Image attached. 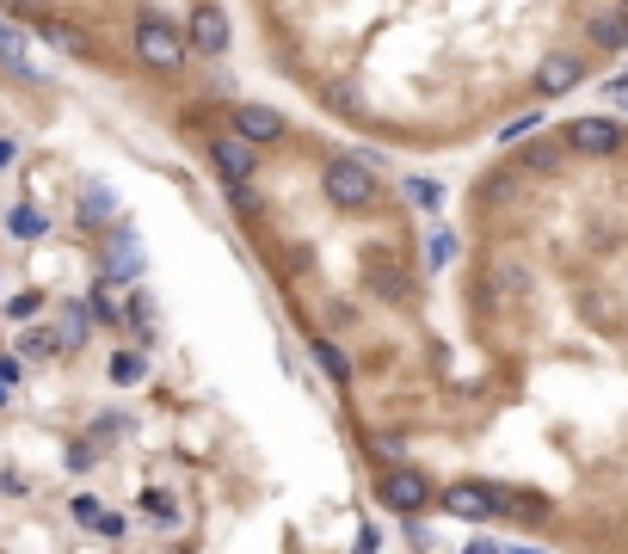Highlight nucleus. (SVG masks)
<instances>
[{"mask_svg": "<svg viewBox=\"0 0 628 554\" xmlns=\"http://www.w3.org/2000/svg\"><path fill=\"white\" fill-rule=\"evenodd\" d=\"M321 198L333 204L339 216H370L376 204H382V172H376V160L333 155L321 167Z\"/></svg>", "mask_w": 628, "mask_h": 554, "instance_id": "1", "label": "nucleus"}, {"mask_svg": "<svg viewBox=\"0 0 628 554\" xmlns=\"http://www.w3.org/2000/svg\"><path fill=\"white\" fill-rule=\"evenodd\" d=\"M130 43H136V56H142V68H154V75H179L186 56H191L186 26H173L167 13H136Z\"/></svg>", "mask_w": 628, "mask_h": 554, "instance_id": "2", "label": "nucleus"}, {"mask_svg": "<svg viewBox=\"0 0 628 554\" xmlns=\"http://www.w3.org/2000/svg\"><path fill=\"white\" fill-rule=\"evenodd\" d=\"M376 505L395 517H419L426 505H438V487H431L426 468H413V462H382V475H376Z\"/></svg>", "mask_w": 628, "mask_h": 554, "instance_id": "3", "label": "nucleus"}, {"mask_svg": "<svg viewBox=\"0 0 628 554\" xmlns=\"http://www.w3.org/2000/svg\"><path fill=\"white\" fill-rule=\"evenodd\" d=\"M438 505L450 517H462V524H494V517H506V481L462 475V481H450V487L438 493Z\"/></svg>", "mask_w": 628, "mask_h": 554, "instance_id": "4", "label": "nucleus"}, {"mask_svg": "<svg viewBox=\"0 0 628 554\" xmlns=\"http://www.w3.org/2000/svg\"><path fill=\"white\" fill-rule=\"evenodd\" d=\"M203 155H210L216 179L228 185V179H259V155H266V148L247 142V136L228 123V130H210V136H203Z\"/></svg>", "mask_w": 628, "mask_h": 554, "instance_id": "5", "label": "nucleus"}, {"mask_svg": "<svg viewBox=\"0 0 628 554\" xmlns=\"http://www.w3.org/2000/svg\"><path fill=\"white\" fill-rule=\"evenodd\" d=\"M561 136H567V148L586 155V160H610L628 148V130L616 118H574V123H561Z\"/></svg>", "mask_w": 628, "mask_h": 554, "instance_id": "6", "label": "nucleus"}, {"mask_svg": "<svg viewBox=\"0 0 628 554\" xmlns=\"http://www.w3.org/2000/svg\"><path fill=\"white\" fill-rule=\"evenodd\" d=\"M228 123H235L247 142H259V148H283L290 142V118H283L278 106H259V99H241V106L228 111Z\"/></svg>", "mask_w": 628, "mask_h": 554, "instance_id": "7", "label": "nucleus"}, {"mask_svg": "<svg viewBox=\"0 0 628 554\" xmlns=\"http://www.w3.org/2000/svg\"><path fill=\"white\" fill-rule=\"evenodd\" d=\"M186 38H191V56H228L235 26H228V13L216 7V0H198V7L186 13Z\"/></svg>", "mask_w": 628, "mask_h": 554, "instance_id": "8", "label": "nucleus"}, {"mask_svg": "<svg viewBox=\"0 0 628 554\" xmlns=\"http://www.w3.org/2000/svg\"><path fill=\"white\" fill-rule=\"evenodd\" d=\"M579 80H586V56H574V50H548L542 62H536V99H567Z\"/></svg>", "mask_w": 628, "mask_h": 554, "instance_id": "9", "label": "nucleus"}, {"mask_svg": "<svg viewBox=\"0 0 628 554\" xmlns=\"http://www.w3.org/2000/svg\"><path fill=\"white\" fill-rule=\"evenodd\" d=\"M142 277V240H136V228L111 222L106 228V284H136Z\"/></svg>", "mask_w": 628, "mask_h": 554, "instance_id": "10", "label": "nucleus"}, {"mask_svg": "<svg viewBox=\"0 0 628 554\" xmlns=\"http://www.w3.org/2000/svg\"><path fill=\"white\" fill-rule=\"evenodd\" d=\"M567 155H574L567 136H542V130H536L530 142H518V160H511V167L530 172V179H555V172L567 167Z\"/></svg>", "mask_w": 628, "mask_h": 554, "instance_id": "11", "label": "nucleus"}, {"mask_svg": "<svg viewBox=\"0 0 628 554\" xmlns=\"http://www.w3.org/2000/svg\"><path fill=\"white\" fill-rule=\"evenodd\" d=\"M586 43H591V50H604V56L628 50V13H622V7H610V13H591V19H586Z\"/></svg>", "mask_w": 628, "mask_h": 554, "instance_id": "12", "label": "nucleus"}, {"mask_svg": "<svg viewBox=\"0 0 628 554\" xmlns=\"http://www.w3.org/2000/svg\"><path fill=\"white\" fill-rule=\"evenodd\" d=\"M321 106L339 111V118H370V99H363L358 80H327V87H321Z\"/></svg>", "mask_w": 628, "mask_h": 554, "instance_id": "13", "label": "nucleus"}, {"mask_svg": "<svg viewBox=\"0 0 628 554\" xmlns=\"http://www.w3.org/2000/svg\"><path fill=\"white\" fill-rule=\"evenodd\" d=\"M93 303H68L62 320H56V333H62V352H81L87 339H93Z\"/></svg>", "mask_w": 628, "mask_h": 554, "instance_id": "14", "label": "nucleus"}, {"mask_svg": "<svg viewBox=\"0 0 628 554\" xmlns=\"http://www.w3.org/2000/svg\"><path fill=\"white\" fill-rule=\"evenodd\" d=\"M308 357H315V364H321V376H327V383H339V388L351 383V357L339 352V345L327 339V333H315V339H308Z\"/></svg>", "mask_w": 628, "mask_h": 554, "instance_id": "15", "label": "nucleus"}, {"mask_svg": "<svg viewBox=\"0 0 628 554\" xmlns=\"http://www.w3.org/2000/svg\"><path fill=\"white\" fill-rule=\"evenodd\" d=\"M506 517H511V524H542L548 499L536 487H506Z\"/></svg>", "mask_w": 628, "mask_h": 554, "instance_id": "16", "label": "nucleus"}, {"mask_svg": "<svg viewBox=\"0 0 628 554\" xmlns=\"http://www.w3.org/2000/svg\"><path fill=\"white\" fill-rule=\"evenodd\" d=\"M511 198H518V167L481 172V185H475V204H511Z\"/></svg>", "mask_w": 628, "mask_h": 554, "instance_id": "17", "label": "nucleus"}, {"mask_svg": "<svg viewBox=\"0 0 628 554\" xmlns=\"http://www.w3.org/2000/svg\"><path fill=\"white\" fill-rule=\"evenodd\" d=\"M370 290L382 296V303H395V308H401V303H413V284H407V271H401V265H376V271H370Z\"/></svg>", "mask_w": 628, "mask_h": 554, "instance_id": "18", "label": "nucleus"}, {"mask_svg": "<svg viewBox=\"0 0 628 554\" xmlns=\"http://www.w3.org/2000/svg\"><path fill=\"white\" fill-rule=\"evenodd\" d=\"M81 222L87 228H99V222H118V198H111L106 185H81Z\"/></svg>", "mask_w": 628, "mask_h": 554, "instance_id": "19", "label": "nucleus"}, {"mask_svg": "<svg viewBox=\"0 0 628 554\" xmlns=\"http://www.w3.org/2000/svg\"><path fill=\"white\" fill-rule=\"evenodd\" d=\"M7 235L13 240H43L50 235V216H43L38 204H13V210H7Z\"/></svg>", "mask_w": 628, "mask_h": 554, "instance_id": "20", "label": "nucleus"}, {"mask_svg": "<svg viewBox=\"0 0 628 554\" xmlns=\"http://www.w3.org/2000/svg\"><path fill=\"white\" fill-rule=\"evenodd\" d=\"M0 56H7V68H13V75H19V80H31V87H38V80H43V75H38V68H31V62H26V38H19V31H13V26H7V19H0Z\"/></svg>", "mask_w": 628, "mask_h": 554, "instance_id": "21", "label": "nucleus"}, {"mask_svg": "<svg viewBox=\"0 0 628 554\" xmlns=\"http://www.w3.org/2000/svg\"><path fill=\"white\" fill-rule=\"evenodd\" d=\"M106 376L118 388H136L148 376V352H111V364H106Z\"/></svg>", "mask_w": 628, "mask_h": 554, "instance_id": "22", "label": "nucleus"}, {"mask_svg": "<svg viewBox=\"0 0 628 554\" xmlns=\"http://www.w3.org/2000/svg\"><path fill=\"white\" fill-rule=\"evenodd\" d=\"M228 210H241V216H266V198H259V185L253 179H228Z\"/></svg>", "mask_w": 628, "mask_h": 554, "instance_id": "23", "label": "nucleus"}, {"mask_svg": "<svg viewBox=\"0 0 628 554\" xmlns=\"http://www.w3.org/2000/svg\"><path fill=\"white\" fill-rule=\"evenodd\" d=\"M62 352V333L56 327H31L26 339H19V357H31V364H38V357H56Z\"/></svg>", "mask_w": 628, "mask_h": 554, "instance_id": "24", "label": "nucleus"}, {"mask_svg": "<svg viewBox=\"0 0 628 554\" xmlns=\"http://www.w3.org/2000/svg\"><path fill=\"white\" fill-rule=\"evenodd\" d=\"M536 130H548V123H542V106H536V111H524V118H511L506 130H499V148H518V142H530Z\"/></svg>", "mask_w": 628, "mask_h": 554, "instance_id": "25", "label": "nucleus"}, {"mask_svg": "<svg viewBox=\"0 0 628 554\" xmlns=\"http://www.w3.org/2000/svg\"><path fill=\"white\" fill-rule=\"evenodd\" d=\"M123 327H130L136 339H154V303H148V296H130V308H123Z\"/></svg>", "mask_w": 628, "mask_h": 554, "instance_id": "26", "label": "nucleus"}, {"mask_svg": "<svg viewBox=\"0 0 628 554\" xmlns=\"http://www.w3.org/2000/svg\"><path fill=\"white\" fill-rule=\"evenodd\" d=\"M38 31H43V38L56 43V50H68V56H87V50H93V43H87V38H81V31H74V26H62V19H50V26H38Z\"/></svg>", "mask_w": 628, "mask_h": 554, "instance_id": "27", "label": "nucleus"}, {"mask_svg": "<svg viewBox=\"0 0 628 554\" xmlns=\"http://www.w3.org/2000/svg\"><path fill=\"white\" fill-rule=\"evenodd\" d=\"M407 198H413L419 210H443V185L426 179V172H413V179H407Z\"/></svg>", "mask_w": 628, "mask_h": 554, "instance_id": "28", "label": "nucleus"}, {"mask_svg": "<svg viewBox=\"0 0 628 554\" xmlns=\"http://www.w3.org/2000/svg\"><path fill=\"white\" fill-rule=\"evenodd\" d=\"M450 259H456V235H450V228H431V240H426V265H431V271H443Z\"/></svg>", "mask_w": 628, "mask_h": 554, "instance_id": "29", "label": "nucleus"}, {"mask_svg": "<svg viewBox=\"0 0 628 554\" xmlns=\"http://www.w3.org/2000/svg\"><path fill=\"white\" fill-rule=\"evenodd\" d=\"M142 512H148V517H161V524H179L173 493H161V487H148V493H142Z\"/></svg>", "mask_w": 628, "mask_h": 554, "instance_id": "30", "label": "nucleus"}, {"mask_svg": "<svg viewBox=\"0 0 628 554\" xmlns=\"http://www.w3.org/2000/svg\"><path fill=\"white\" fill-rule=\"evenodd\" d=\"M87 303H93V315H99V327H123V308L111 303V290L106 284H93V296H87Z\"/></svg>", "mask_w": 628, "mask_h": 554, "instance_id": "31", "label": "nucleus"}, {"mask_svg": "<svg viewBox=\"0 0 628 554\" xmlns=\"http://www.w3.org/2000/svg\"><path fill=\"white\" fill-rule=\"evenodd\" d=\"M123 432H130V419H123V413H99V419H93V444H118Z\"/></svg>", "mask_w": 628, "mask_h": 554, "instance_id": "32", "label": "nucleus"}, {"mask_svg": "<svg viewBox=\"0 0 628 554\" xmlns=\"http://www.w3.org/2000/svg\"><path fill=\"white\" fill-rule=\"evenodd\" d=\"M370 449H376L382 462H401V456H407V437H401V432H370Z\"/></svg>", "mask_w": 628, "mask_h": 554, "instance_id": "33", "label": "nucleus"}, {"mask_svg": "<svg viewBox=\"0 0 628 554\" xmlns=\"http://www.w3.org/2000/svg\"><path fill=\"white\" fill-rule=\"evenodd\" d=\"M87 530H93V536H106V542H123V530H130V524H123V512H99Z\"/></svg>", "mask_w": 628, "mask_h": 554, "instance_id": "34", "label": "nucleus"}, {"mask_svg": "<svg viewBox=\"0 0 628 554\" xmlns=\"http://www.w3.org/2000/svg\"><path fill=\"white\" fill-rule=\"evenodd\" d=\"M38 308H43V296H38V290H26V296H13V303H7V315H13V320H31Z\"/></svg>", "mask_w": 628, "mask_h": 554, "instance_id": "35", "label": "nucleus"}, {"mask_svg": "<svg viewBox=\"0 0 628 554\" xmlns=\"http://www.w3.org/2000/svg\"><path fill=\"white\" fill-rule=\"evenodd\" d=\"M99 462V444L87 437V444H68V468H93Z\"/></svg>", "mask_w": 628, "mask_h": 554, "instance_id": "36", "label": "nucleus"}, {"mask_svg": "<svg viewBox=\"0 0 628 554\" xmlns=\"http://www.w3.org/2000/svg\"><path fill=\"white\" fill-rule=\"evenodd\" d=\"M99 512H106V505H99V499H93V493H81V499H74V517H81V524H93V517H99Z\"/></svg>", "mask_w": 628, "mask_h": 554, "instance_id": "37", "label": "nucleus"}, {"mask_svg": "<svg viewBox=\"0 0 628 554\" xmlns=\"http://www.w3.org/2000/svg\"><path fill=\"white\" fill-rule=\"evenodd\" d=\"M604 92H610V99H628V68H616V75L604 80Z\"/></svg>", "mask_w": 628, "mask_h": 554, "instance_id": "38", "label": "nucleus"}, {"mask_svg": "<svg viewBox=\"0 0 628 554\" xmlns=\"http://www.w3.org/2000/svg\"><path fill=\"white\" fill-rule=\"evenodd\" d=\"M0 383H7V388L19 383V364H13V357H0Z\"/></svg>", "mask_w": 628, "mask_h": 554, "instance_id": "39", "label": "nucleus"}, {"mask_svg": "<svg viewBox=\"0 0 628 554\" xmlns=\"http://www.w3.org/2000/svg\"><path fill=\"white\" fill-rule=\"evenodd\" d=\"M13 155H19V148L7 142V136H0V167H7V160H13Z\"/></svg>", "mask_w": 628, "mask_h": 554, "instance_id": "40", "label": "nucleus"}, {"mask_svg": "<svg viewBox=\"0 0 628 554\" xmlns=\"http://www.w3.org/2000/svg\"><path fill=\"white\" fill-rule=\"evenodd\" d=\"M616 7H622V13H628V0H616Z\"/></svg>", "mask_w": 628, "mask_h": 554, "instance_id": "41", "label": "nucleus"}]
</instances>
